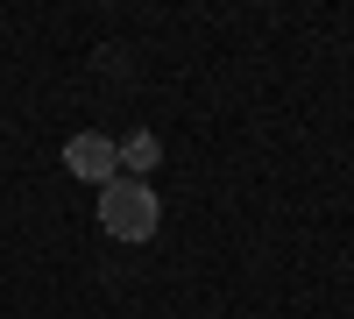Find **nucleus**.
I'll return each mask as SVG.
<instances>
[{
  "label": "nucleus",
  "mask_w": 354,
  "mask_h": 319,
  "mask_svg": "<svg viewBox=\"0 0 354 319\" xmlns=\"http://www.w3.org/2000/svg\"><path fill=\"white\" fill-rule=\"evenodd\" d=\"M156 220H163V206H156V192L142 185V178H113L100 192V227H106L113 241H149Z\"/></svg>",
  "instance_id": "obj_1"
},
{
  "label": "nucleus",
  "mask_w": 354,
  "mask_h": 319,
  "mask_svg": "<svg viewBox=\"0 0 354 319\" xmlns=\"http://www.w3.org/2000/svg\"><path fill=\"white\" fill-rule=\"evenodd\" d=\"M64 170L106 192V185H113V170H121V149H113L106 135H71V142H64Z\"/></svg>",
  "instance_id": "obj_2"
},
{
  "label": "nucleus",
  "mask_w": 354,
  "mask_h": 319,
  "mask_svg": "<svg viewBox=\"0 0 354 319\" xmlns=\"http://www.w3.org/2000/svg\"><path fill=\"white\" fill-rule=\"evenodd\" d=\"M149 163H156V135H135L121 149V170H149Z\"/></svg>",
  "instance_id": "obj_3"
}]
</instances>
